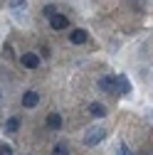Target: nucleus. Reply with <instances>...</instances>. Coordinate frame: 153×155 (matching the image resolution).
Segmentation results:
<instances>
[{
	"instance_id": "obj_1",
	"label": "nucleus",
	"mask_w": 153,
	"mask_h": 155,
	"mask_svg": "<svg viewBox=\"0 0 153 155\" xmlns=\"http://www.w3.org/2000/svg\"><path fill=\"white\" fill-rule=\"evenodd\" d=\"M106 138V128H101V126H94V128H89L87 133H84V145H97V143H101Z\"/></svg>"
},
{
	"instance_id": "obj_2",
	"label": "nucleus",
	"mask_w": 153,
	"mask_h": 155,
	"mask_svg": "<svg viewBox=\"0 0 153 155\" xmlns=\"http://www.w3.org/2000/svg\"><path fill=\"white\" fill-rule=\"evenodd\" d=\"M20 62H22L25 69H37V67H40V57H37L35 52H25V54L20 57Z\"/></svg>"
},
{
	"instance_id": "obj_3",
	"label": "nucleus",
	"mask_w": 153,
	"mask_h": 155,
	"mask_svg": "<svg viewBox=\"0 0 153 155\" xmlns=\"http://www.w3.org/2000/svg\"><path fill=\"white\" fill-rule=\"evenodd\" d=\"M37 104H40V94H37V91L30 89V91L22 94V106H25V108H35Z\"/></svg>"
},
{
	"instance_id": "obj_4",
	"label": "nucleus",
	"mask_w": 153,
	"mask_h": 155,
	"mask_svg": "<svg viewBox=\"0 0 153 155\" xmlns=\"http://www.w3.org/2000/svg\"><path fill=\"white\" fill-rule=\"evenodd\" d=\"M99 89L101 91H116V76H101L99 79Z\"/></svg>"
},
{
	"instance_id": "obj_5",
	"label": "nucleus",
	"mask_w": 153,
	"mask_h": 155,
	"mask_svg": "<svg viewBox=\"0 0 153 155\" xmlns=\"http://www.w3.org/2000/svg\"><path fill=\"white\" fill-rule=\"evenodd\" d=\"M87 40H89L87 30H74V32H69V42H72V45H84Z\"/></svg>"
},
{
	"instance_id": "obj_6",
	"label": "nucleus",
	"mask_w": 153,
	"mask_h": 155,
	"mask_svg": "<svg viewBox=\"0 0 153 155\" xmlns=\"http://www.w3.org/2000/svg\"><path fill=\"white\" fill-rule=\"evenodd\" d=\"M49 25H52V30H67V27H69V20H67L64 15H59V12H57L52 20H49Z\"/></svg>"
},
{
	"instance_id": "obj_7",
	"label": "nucleus",
	"mask_w": 153,
	"mask_h": 155,
	"mask_svg": "<svg viewBox=\"0 0 153 155\" xmlns=\"http://www.w3.org/2000/svg\"><path fill=\"white\" fill-rule=\"evenodd\" d=\"M47 128L49 130H59L62 128V116L59 113H49L47 116Z\"/></svg>"
},
{
	"instance_id": "obj_8",
	"label": "nucleus",
	"mask_w": 153,
	"mask_h": 155,
	"mask_svg": "<svg viewBox=\"0 0 153 155\" xmlns=\"http://www.w3.org/2000/svg\"><path fill=\"white\" fill-rule=\"evenodd\" d=\"M89 113L94 116V118H104L106 116V106L104 104H89Z\"/></svg>"
},
{
	"instance_id": "obj_9",
	"label": "nucleus",
	"mask_w": 153,
	"mask_h": 155,
	"mask_svg": "<svg viewBox=\"0 0 153 155\" xmlns=\"http://www.w3.org/2000/svg\"><path fill=\"white\" fill-rule=\"evenodd\" d=\"M116 86H119V94H128V91H131L126 76H116Z\"/></svg>"
},
{
	"instance_id": "obj_10",
	"label": "nucleus",
	"mask_w": 153,
	"mask_h": 155,
	"mask_svg": "<svg viewBox=\"0 0 153 155\" xmlns=\"http://www.w3.org/2000/svg\"><path fill=\"white\" fill-rule=\"evenodd\" d=\"M17 128H20V118H17V116H15V118H8V121H5V130H8V133H15Z\"/></svg>"
},
{
	"instance_id": "obj_11",
	"label": "nucleus",
	"mask_w": 153,
	"mask_h": 155,
	"mask_svg": "<svg viewBox=\"0 0 153 155\" xmlns=\"http://www.w3.org/2000/svg\"><path fill=\"white\" fill-rule=\"evenodd\" d=\"M10 8L15 12H25L27 10V3H25V0H10Z\"/></svg>"
},
{
	"instance_id": "obj_12",
	"label": "nucleus",
	"mask_w": 153,
	"mask_h": 155,
	"mask_svg": "<svg viewBox=\"0 0 153 155\" xmlns=\"http://www.w3.org/2000/svg\"><path fill=\"white\" fill-rule=\"evenodd\" d=\"M52 155H69V145L67 143H57L54 150H52Z\"/></svg>"
},
{
	"instance_id": "obj_13",
	"label": "nucleus",
	"mask_w": 153,
	"mask_h": 155,
	"mask_svg": "<svg viewBox=\"0 0 153 155\" xmlns=\"http://www.w3.org/2000/svg\"><path fill=\"white\" fill-rule=\"evenodd\" d=\"M116 155H133V153H131V148H128L126 143H121V145H119V153H116Z\"/></svg>"
},
{
	"instance_id": "obj_14",
	"label": "nucleus",
	"mask_w": 153,
	"mask_h": 155,
	"mask_svg": "<svg viewBox=\"0 0 153 155\" xmlns=\"http://www.w3.org/2000/svg\"><path fill=\"white\" fill-rule=\"evenodd\" d=\"M0 155H12V148L8 143H0Z\"/></svg>"
},
{
	"instance_id": "obj_15",
	"label": "nucleus",
	"mask_w": 153,
	"mask_h": 155,
	"mask_svg": "<svg viewBox=\"0 0 153 155\" xmlns=\"http://www.w3.org/2000/svg\"><path fill=\"white\" fill-rule=\"evenodd\" d=\"M45 15H47V17H49V20H52V17L57 15V10H54L52 5H47V8H45Z\"/></svg>"
}]
</instances>
